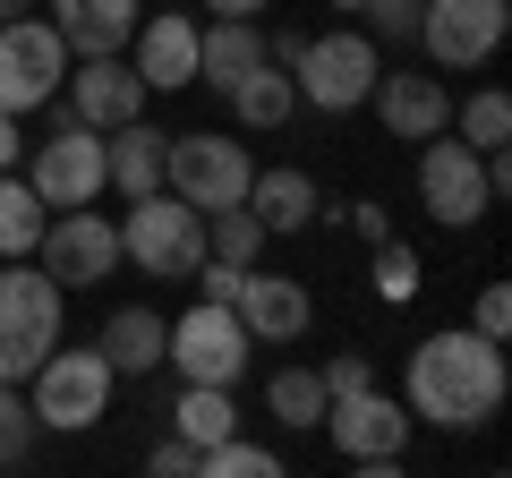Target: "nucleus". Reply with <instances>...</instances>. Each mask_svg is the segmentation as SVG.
I'll list each match as a JSON object with an SVG mask.
<instances>
[{
	"mask_svg": "<svg viewBox=\"0 0 512 478\" xmlns=\"http://www.w3.org/2000/svg\"><path fill=\"white\" fill-rule=\"evenodd\" d=\"M111 359L103 350H43V368L26 376V410H35V427H52V436H86L94 419L111 410Z\"/></svg>",
	"mask_w": 512,
	"mask_h": 478,
	"instance_id": "7ed1b4c3",
	"label": "nucleus"
},
{
	"mask_svg": "<svg viewBox=\"0 0 512 478\" xmlns=\"http://www.w3.org/2000/svg\"><path fill=\"white\" fill-rule=\"evenodd\" d=\"M171 427H180L188 444H222V436H239V410H231V385H180V402H171Z\"/></svg>",
	"mask_w": 512,
	"mask_h": 478,
	"instance_id": "b1692460",
	"label": "nucleus"
},
{
	"mask_svg": "<svg viewBox=\"0 0 512 478\" xmlns=\"http://www.w3.org/2000/svg\"><path fill=\"white\" fill-rule=\"evenodd\" d=\"M256 60H265L256 18H214V26H197V86H231V77H248Z\"/></svg>",
	"mask_w": 512,
	"mask_h": 478,
	"instance_id": "412c9836",
	"label": "nucleus"
},
{
	"mask_svg": "<svg viewBox=\"0 0 512 478\" xmlns=\"http://www.w3.org/2000/svg\"><path fill=\"white\" fill-rule=\"evenodd\" d=\"M146 470H154V478H180V470L197 478V444H188V436H171V444H154V453H146Z\"/></svg>",
	"mask_w": 512,
	"mask_h": 478,
	"instance_id": "f704fd0d",
	"label": "nucleus"
},
{
	"mask_svg": "<svg viewBox=\"0 0 512 478\" xmlns=\"http://www.w3.org/2000/svg\"><path fill=\"white\" fill-rule=\"evenodd\" d=\"M316 427L342 444V461H376V453H402L419 419H410V402H393L384 385H359V393H333Z\"/></svg>",
	"mask_w": 512,
	"mask_h": 478,
	"instance_id": "ddd939ff",
	"label": "nucleus"
},
{
	"mask_svg": "<svg viewBox=\"0 0 512 478\" xmlns=\"http://www.w3.org/2000/svg\"><path fill=\"white\" fill-rule=\"evenodd\" d=\"M512 35V0H427L419 9V43L436 69H478L495 60Z\"/></svg>",
	"mask_w": 512,
	"mask_h": 478,
	"instance_id": "f8f14e48",
	"label": "nucleus"
},
{
	"mask_svg": "<svg viewBox=\"0 0 512 478\" xmlns=\"http://www.w3.org/2000/svg\"><path fill=\"white\" fill-rule=\"evenodd\" d=\"M94 350L111 359V376H154V368H163V316H154V308H120Z\"/></svg>",
	"mask_w": 512,
	"mask_h": 478,
	"instance_id": "5701e85b",
	"label": "nucleus"
},
{
	"mask_svg": "<svg viewBox=\"0 0 512 478\" xmlns=\"http://www.w3.org/2000/svg\"><path fill=\"white\" fill-rule=\"evenodd\" d=\"M248 180H256L248 146L222 137V129H188V137H171V154H163V188H171L180 205H197V214L248 205Z\"/></svg>",
	"mask_w": 512,
	"mask_h": 478,
	"instance_id": "39448f33",
	"label": "nucleus"
},
{
	"mask_svg": "<svg viewBox=\"0 0 512 478\" xmlns=\"http://www.w3.org/2000/svg\"><path fill=\"white\" fill-rule=\"evenodd\" d=\"M137 18H146V0H52V26H60V43H69L77 60L128 52Z\"/></svg>",
	"mask_w": 512,
	"mask_h": 478,
	"instance_id": "6ab92c4d",
	"label": "nucleus"
},
{
	"mask_svg": "<svg viewBox=\"0 0 512 478\" xmlns=\"http://www.w3.org/2000/svg\"><path fill=\"white\" fill-rule=\"evenodd\" d=\"M35 436H43V427H35V410H26V393L0 385V470H18V461L35 453Z\"/></svg>",
	"mask_w": 512,
	"mask_h": 478,
	"instance_id": "7c9ffc66",
	"label": "nucleus"
},
{
	"mask_svg": "<svg viewBox=\"0 0 512 478\" xmlns=\"http://www.w3.org/2000/svg\"><path fill=\"white\" fill-rule=\"evenodd\" d=\"M35 257H43V274H52L60 291L111 282V274H120V222H111V214H86V205H60V214H43Z\"/></svg>",
	"mask_w": 512,
	"mask_h": 478,
	"instance_id": "9b49d317",
	"label": "nucleus"
},
{
	"mask_svg": "<svg viewBox=\"0 0 512 478\" xmlns=\"http://www.w3.org/2000/svg\"><path fill=\"white\" fill-rule=\"evenodd\" d=\"M299 43H308V35H299V26H282V35H265V60H274V69H291Z\"/></svg>",
	"mask_w": 512,
	"mask_h": 478,
	"instance_id": "58836bf2",
	"label": "nucleus"
},
{
	"mask_svg": "<svg viewBox=\"0 0 512 478\" xmlns=\"http://www.w3.org/2000/svg\"><path fill=\"white\" fill-rule=\"evenodd\" d=\"M35 239H43V197L18 171H0V257H35Z\"/></svg>",
	"mask_w": 512,
	"mask_h": 478,
	"instance_id": "a878e982",
	"label": "nucleus"
},
{
	"mask_svg": "<svg viewBox=\"0 0 512 478\" xmlns=\"http://www.w3.org/2000/svg\"><path fill=\"white\" fill-rule=\"evenodd\" d=\"M231 316L248 325V342H299V333L316 325V299H308V282L248 265V274H239V291H231Z\"/></svg>",
	"mask_w": 512,
	"mask_h": 478,
	"instance_id": "2eb2a0df",
	"label": "nucleus"
},
{
	"mask_svg": "<svg viewBox=\"0 0 512 478\" xmlns=\"http://www.w3.org/2000/svg\"><path fill=\"white\" fill-rule=\"evenodd\" d=\"M163 154H171V137L154 129L146 111L120 120V129H103V188H120V197H154V188H163Z\"/></svg>",
	"mask_w": 512,
	"mask_h": 478,
	"instance_id": "a211bd4d",
	"label": "nucleus"
},
{
	"mask_svg": "<svg viewBox=\"0 0 512 478\" xmlns=\"http://www.w3.org/2000/svg\"><path fill=\"white\" fill-rule=\"evenodd\" d=\"M60 282L43 265H0V385H26L43 368V350L60 342Z\"/></svg>",
	"mask_w": 512,
	"mask_h": 478,
	"instance_id": "f03ea898",
	"label": "nucleus"
},
{
	"mask_svg": "<svg viewBox=\"0 0 512 478\" xmlns=\"http://www.w3.org/2000/svg\"><path fill=\"white\" fill-rule=\"evenodd\" d=\"M342 214H350V231H359L367 248H376V239H393V214H384V205H367V197H359V205H342Z\"/></svg>",
	"mask_w": 512,
	"mask_h": 478,
	"instance_id": "c9c22d12",
	"label": "nucleus"
},
{
	"mask_svg": "<svg viewBox=\"0 0 512 478\" xmlns=\"http://www.w3.org/2000/svg\"><path fill=\"white\" fill-rule=\"evenodd\" d=\"M248 214L265 222V239H299L316 214H325V197H316L308 171L282 163V171H256V180H248Z\"/></svg>",
	"mask_w": 512,
	"mask_h": 478,
	"instance_id": "aec40b11",
	"label": "nucleus"
},
{
	"mask_svg": "<svg viewBox=\"0 0 512 478\" xmlns=\"http://www.w3.org/2000/svg\"><path fill=\"white\" fill-rule=\"evenodd\" d=\"M69 77V43H60V26L52 18H0V111H35V103H52V86Z\"/></svg>",
	"mask_w": 512,
	"mask_h": 478,
	"instance_id": "9d476101",
	"label": "nucleus"
},
{
	"mask_svg": "<svg viewBox=\"0 0 512 478\" xmlns=\"http://www.w3.org/2000/svg\"><path fill=\"white\" fill-rule=\"evenodd\" d=\"M239 274H248V265H222V257H205V265H197V291H205V299H231V291H239Z\"/></svg>",
	"mask_w": 512,
	"mask_h": 478,
	"instance_id": "e433bc0d",
	"label": "nucleus"
},
{
	"mask_svg": "<svg viewBox=\"0 0 512 478\" xmlns=\"http://www.w3.org/2000/svg\"><path fill=\"white\" fill-rule=\"evenodd\" d=\"M376 69H384L376 35H308L299 60H291V86H299L308 111H359L367 86H376Z\"/></svg>",
	"mask_w": 512,
	"mask_h": 478,
	"instance_id": "6e6552de",
	"label": "nucleus"
},
{
	"mask_svg": "<svg viewBox=\"0 0 512 478\" xmlns=\"http://www.w3.org/2000/svg\"><path fill=\"white\" fill-rule=\"evenodd\" d=\"M470 333H487V342H504V333H512V291H504V282H487V291H478Z\"/></svg>",
	"mask_w": 512,
	"mask_h": 478,
	"instance_id": "72a5a7b5",
	"label": "nucleus"
},
{
	"mask_svg": "<svg viewBox=\"0 0 512 478\" xmlns=\"http://www.w3.org/2000/svg\"><path fill=\"white\" fill-rule=\"evenodd\" d=\"M453 137H461V146H478V154H504L512 146V94L504 86L470 94V103L453 111Z\"/></svg>",
	"mask_w": 512,
	"mask_h": 478,
	"instance_id": "393cba45",
	"label": "nucleus"
},
{
	"mask_svg": "<svg viewBox=\"0 0 512 478\" xmlns=\"http://www.w3.org/2000/svg\"><path fill=\"white\" fill-rule=\"evenodd\" d=\"M265 410H274L282 427H316V419H325V376H316V368H274Z\"/></svg>",
	"mask_w": 512,
	"mask_h": 478,
	"instance_id": "bb28decb",
	"label": "nucleus"
},
{
	"mask_svg": "<svg viewBox=\"0 0 512 478\" xmlns=\"http://www.w3.org/2000/svg\"><path fill=\"white\" fill-rule=\"evenodd\" d=\"M26 163V137H18V111H0V171Z\"/></svg>",
	"mask_w": 512,
	"mask_h": 478,
	"instance_id": "4c0bfd02",
	"label": "nucleus"
},
{
	"mask_svg": "<svg viewBox=\"0 0 512 478\" xmlns=\"http://www.w3.org/2000/svg\"><path fill=\"white\" fill-rule=\"evenodd\" d=\"M367 103H376L384 137H402V146H419V137L453 129V94H444V77H419V69H376V86H367Z\"/></svg>",
	"mask_w": 512,
	"mask_h": 478,
	"instance_id": "dca6fc26",
	"label": "nucleus"
},
{
	"mask_svg": "<svg viewBox=\"0 0 512 478\" xmlns=\"http://www.w3.org/2000/svg\"><path fill=\"white\" fill-rule=\"evenodd\" d=\"M26 188H35L43 205H94L103 197V129H86L77 111H60V129L43 137V146H26Z\"/></svg>",
	"mask_w": 512,
	"mask_h": 478,
	"instance_id": "1a4fd4ad",
	"label": "nucleus"
},
{
	"mask_svg": "<svg viewBox=\"0 0 512 478\" xmlns=\"http://www.w3.org/2000/svg\"><path fill=\"white\" fill-rule=\"evenodd\" d=\"M197 470L205 478H282V453H265V444H248V436H222V444L197 453Z\"/></svg>",
	"mask_w": 512,
	"mask_h": 478,
	"instance_id": "c85d7f7f",
	"label": "nucleus"
},
{
	"mask_svg": "<svg viewBox=\"0 0 512 478\" xmlns=\"http://www.w3.org/2000/svg\"><path fill=\"white\" fill-rule=\"evenodd\" d=\"M120 257L146 265V274H163V282L197 274V265H205V214H197V205H180L171 188L128 197V214H120Z\"/></svg>",
	"mask_w": 512,
	"mask_h": 478,
	"instance_id": "20e7f679",
	"label": "nucleus"
},
{
	"mask_svg": "<svg viewBox=\"0 0 512 478\" xmlns=\"http://www.w3.org/2000/svg\"><path fill=\"white\" fill-rule=\"evenodd\" d=\"M26 9H35V0H0V18H26Z\"/></svg>",
	"mask_w": 512,
	"mask_h": 478,
	"instance_id": "a19ab883",
	"label": "nucleus"
},
{
	"mask_svg": "<svg viewBox=\"0 0 512 478\" xmlns=\"http://www.w3.org/2000/svg\"><path fill=\"white\" fill-rule=\"evenodd\" d=\"M248 325L231 316V299H197L180 325H163V359L180 368V385H239L248 368Z\"/></svg>",
	"mask_w": 512,
	"mask_h": 478,
	"instance_id": "0eeeda50",
	"label": "nucleus"
},
{
	"mask_svg": "<svg viewBox=\"0 0 512 478\" xmlns=\"http://www.w3.org/2000/svg\"><path fill=\"white\" fill-rule=\"evenodd\" d=\"M60 86H69V111L86 120V129H120V120H137V111H146V77L128 69L120 52H103V60H86V69H69Z\"/></svg>",
	"mask_w": 512,
	"mask_h": 478,
	"instance_id": "f3484780",
	"label": "nucleus"
},
{
	"mask_svg": "<svg viewBox=\"0 0 512 478\" xmlns=\"http://www.w3.org/2000/svg\"><path fill=\"white\" fill-rule=\"evenodd\" d=\"M419 205L444 222V231H470V222L495 214V188H487V154L461 146L453 129L419 137Z\"/></svg>",
	"mask_w": 512,
	"mask_h": 478,
	"instance_id": "423d86ee",
	"label": "nucleus"
},
{
	"mask_svg": "<svg viewBox=\"0 0 512 478\" xmlns=\"http://www.w3.org/2000/svg\"><path fill=\"white\" fill-rule=\"evenodd\" d=\"M256 248H265V222H256L248 205H222V214H205V257H222V265H256Z\"/></svg>",
	"mask_w": 512,
	"mask_h": 478,
	"instance_id": "cd10ccee",
	"label": "nucleus"
},
{
	"mask_svg": "<svg viewBox=\"0 0 512 478\" xmlns=\"http://www.w3.org/2000/svg\"><path fill=\"white\" fill-rule=\"evenodd\" d=\"M512 376H504V342H487V333H427L419 350H410L402 368V402L419 427H444V436H478V427L504 410Z\"/></svg>",
	"mask_w": 512,
	"mask_h": 478,
	"instance_id": "f257e3e1",
	"label": "nucleus"
},
{
	"mask_svg": "<svg viewBox=\"0 0 512 478\" xmlns=\"http://www.w3.org/2000/svg\"><path fill=\"white\" fill-rule=\"evenodd\" d=\"M359 9H367V26H376V35L410 43V35H419V9H427V0H359Z\"/></svg>",
	"mask_w": 512,
	"mask_h": 478,
	"instance_id": "473e14b6",
	"label": "nucleus"
},
{
	"mask_svg": "<svg viewBox=\"0 0 512 478\" xmlns=\"http://www.w3.org/2000/svg\"><path fill=\"white\" fill-rule=\"evenodd\" d=\"M231 111H239V129H282L299 111V86H291V69H274V60H256L248 77H231Z\"/></svg>",
	"mask_w": 512,
	"mask_h": 478,
	"instance_id": "4be33fe9",
	"label": "nucleus"
},
{
	"mask_svg": "<svg viewBox=\"0 0 512 478\" xmlns=\"http://www.w3.org/2000/svg\"><path fill=\"white\" fill-rule=\"evenodd\" d=\"M128 69L146 77V94L197 86V26H188V9H146L137 35H128Z\"/></svg>",
	"mask_w": 512,
	"mask_h": 478,
	"instance_id": "4468645a",
	"label": "nucleus"
},
{
	"mask_svg": "<svg viewBox=\"0 0 512 478\" xmlns=\"http://www.w3.org/2000/svg\"><path fill=\"white\" fill-rule=\"evenodd\" d=\"M333 9H359V0H333Z\"/></svg>",
	"mask_w": 512,
	"mask_h": 478,
	"instance_id": "79ce46f5",
	"label": "nucleus"
},
{
	"mask_svg": "<svg viewBox=\"0 0 512 478\" xmlns=\"http://www.w3.org/2000/svg\"><path fill=\"white\" fill-rule=\"evenodd\" d=\"M316 376H325V402H333V393H359V385H376V359H367V350H333V359H325Z\"/></svg>",
	"mask_w": 512,
	"mask_h": 478,
	"instance_id": "2f4dec72",
	"label": "nucleus"
},
{
	"mask_svg": "<svg viewBox=\"0 0 512 478\" xmlns=\"http://www.w3.org/2000/svg\"><path fill=\"white\" fill-rule=\"evenodd\" d=\"M214 18H256V9H274V0H205Z\"/></svg>",
	"mask_w": 512,
	"mask_h": 478,
	"instance_id": "ea45409f",
	"label": "nucleus"
},
{
	"mask_svg": "<svg viewBox=\"0 0 512 478\" xmlns=\"http://www.w3.org/2000/svg\"><path fill=\"white\" fill-rule=\"evenodd\" d=\"M376 299L384 308H410L419 299V248L410 239H376Z\"/></svg>",
	"mask_w": 512,
	"mask_h": 478,
	"instance_id": "c756f323",
	"label": "nucleus"
}]
</instances>
